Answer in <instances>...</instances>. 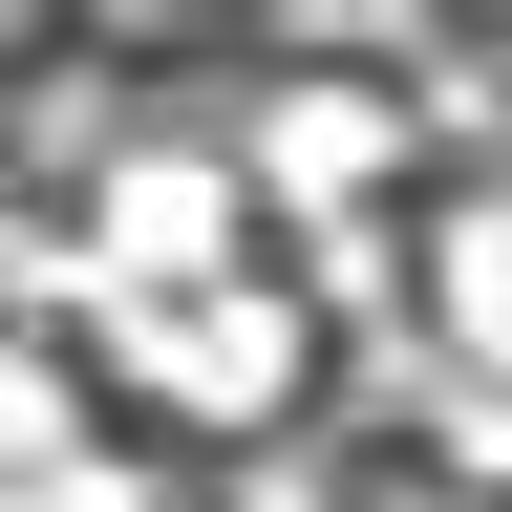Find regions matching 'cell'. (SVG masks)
I'll list each match as a JSON object with an SVG mask.
<instances>
[{
  "instance_id": "5b68a950",
  "label": "cell",
  "mask_w": 512,
  "mask_h": 512,
  "mask_svg": "<svg viewBox=\"0 0 512 512\" xmlns=\"http://www.w3.org/2000/svg\"><path fill=\"white\" fill-rule=\"evenodd\" d=\"M64 448H86V384L43 342H0V470H64Z\"/></svg>"
},
{
  "instance_id": "8992f818",
  "label": "cell",
  "mask_w": 512,
  "mask_h": 512,
  "mask_svg": "<svg viewBox=\"0 0 512 512\" xmlns=\"http://www.w3.org/2000/svg\"><path fill=\"white\" fill-rule=\"evenodd\" d=\"M0 512H171L128 448H64V470H0Z\"/></svg>"
},
{
  "instance_id": "3957f363",
  "label": "cell",
  "mask_w": 512,
  "mask_h": 512,
  "mask_svg": "<svg viewBox=\"0 0 512 512\" xmlns=\"http://www.w3.org/2000/svg\"><path fill=\"white\" fill-rule=\"evenodd\" d=\"M235 235H256V171H214V150H107V192H86V278L107 299L235 278Z\"/></svg>"
},
{
  "instance_id": "52a82bcc",
  "label": "cell",
  "mask_w": 512,
  "mask_h": 512,
  "mask_svg": "<svg viewBox=\"0 0 512 512\" xmlns=\"http://www.w3.org/2000/svg\"><path fill=\"white\" fill-rule=\"evenodd\" d=\"M64 22H86V43H192L214 0H64Z\"/></svg>"
},
{
  "instance_id": "ba28073f",
  "label": "cell",
  "mask_w": 512,
  "mask_h": 512,
  "mask_svg": "<svg viewBox=\"0 0 512 512\" xmlns=\"http://www.w3.org/2000/svg\"><path fill=\"white\" fill-rule=\"evenodd\" d=\"M384 512H470V491H384Z\"/></svg>"
},
{
  "instance_id": "6da1fadb",
  "label": "cell",
  "mask_w": 512,
  "mask_h": 512,
  "mask_svg": "<svg viewBox=\"0 0 512 512\" xmlns=\"http://www.w3.org/2000/svg\"><path fill=\"white\" fill-rule=\"evenodd\" d=\"M107 363L150 427H278L299 406V299L278 278H192V299H107Z\"/></svg>"
},
{
  "instance_id": "7a4b0ae2",
  "label": "cell",
  "mask_w": 512,
  "mask_h": 512,
  "mask_svg": "<svg viewBox=\"0 0 512 512\" xmlns=\"http://www.w3.org/2000/svg\"><path fill=\"white\" fill-rule=\"evenodd\" d=\"M406 150H427V107L384 86V64H299V86L256 107V150H235V171L320 235V214H384V171H406Z\"/></svg>"
},
{
  "instance_id": "277c9868",
  "label": "cell",
  "mask_w": 512,
  "mask_h": 512,
  "mask_svg": "<svg viewBox=\"0 0 512 512\" xmlns=\"http://www.w3.org/2000/svg\"><path fill=\"white\" fill-rule=\"evenodd\" d=\"M427 342L448 363H512V171H470L427 214Z\"/></svg>"
}]
</instances>
